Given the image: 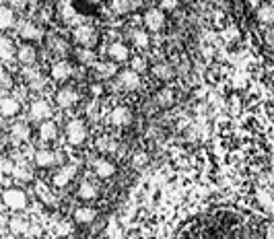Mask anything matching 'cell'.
I'll list each match as a JSON object with an SVG mask.
<instances>
[{
  "label": "cell",
  "instance_id": "6da1fadb",
  "mask_svg": "<svg viewBox=\"0 0 274 239\" xmlns=\"http://www.w3.org/2000/svg\"><path fill=\"white\" fill-rule=\"evenodd\" d=\"M64 132H66V140L71 146H83L89 138V128H87L85 120H81V118H73L66 124Z\"/></svg>",
  "mask_w": 274,
  "mask_h": 239
},
{
  "label": "cell",
  "instance_id": "7a4b0ae2",
  "mask_svg": "<svg viewBox=\"0 0 274 239\" xmlns=\"http://www.w3.org/2000/svg\"><path fill=\"white\" fill-rule=\"evenodd\" d=\"M3 200L7 204V208L15 210V212H23L27 206H29V196H27V192L23 190L21 186H11L5 190L3 194Z\"/></svg>",
  "mask_w": 274,
  "mask_h": 239
},
{
  "label": "cell",
  "instance_id": "3957f363",
  "mask_svg": "<svg viewBox=\"0 0 274 239\" xmlns=\"http://www.w3.org/2000/svg\"><path fill=\"white\" fill-rule=\"evenodd\" d=\"M73 37H75V41L79 43L81 48H93V46H97V41H99L97 29L93 25H87V23H79L73 29Z\"/></svg>",
  "mask_w": 274,
  "mask_h": 239
},
{
  "label": "cell",
  "instance_id": "277c9868",
  "mask_svg": "<svg viewBox=\"0 0 274 239\" xmlns=\"http://www.w3.org/2000/svg\"><path fill=\"white\" fill-rule=\"evenodd\" d=\"M145 27L151 33H159L165 27V11L163 9H149L145 13Z\"/></svg>",
  "mask_w": 274,
  "mask_h": 239
},
{
  "label": "cell",
  "instance_id": "5b68a950",
  "mask_svg": "<svg viewBox=\"0 0 274 239\" xmlns=\"http://www.w3.org/2000/svg\"><path fill=\"white\" fill-rule=\"evenodd\" d=\"M60 161H62V157L52 148H39V150H35V155H33V163L37 167H41V169H52Z\"/></svg>",
  "mask_w": 274,
  "mask_h": 239
},
{
  "label": "cell",
  "instance_id": "8992f818",
  "mask_svg": "<svg viewBox=\"0 0 274 239\" xmlns=\"http://www.w3.org/2000/svg\"><path fill=\"white\" fill-rule=\"evenodd\" d=\"M75 74V66L71 62H68L66 58H60L52 64V68H50V76L56 81V83H66L68 78H71Z\"/></svg>",
  "mask_w": 274,
  "mask_h": 239
},
{
  "label": "cell",
  "instance_id": "52a82bcc",
  "mask_svg": "<svg viewBox=\"0 0 274 239\" xmlns=\"http://www.w3.org/2000/svg\"><path fill=\"white\" fill-rule=\"evenodd\" d=\"M79 101V91L75 87H60L54 95V103L58 107H73Z\"/></svg>",
  "mask_w": 274,
  "mask_h": 239
},
{
  "label": "cell",
  "instance_id": "ba28073f",
  "mask_svg": "<svg viewBox=\"0 0 274 239\" xmlns=\"http://www.w3.org/2000/svg\"><path fill=\"white\" fill-rule=\"evenodd\" d=\"M116 78H118V85L122 87L124 91H136L141 87V72H136L132 68L120 70V74Z\"/></svg>",
  "mask_w": 274,
  "mask_h": 239
},
{
  "label": "cell",
  "instance_id": "9c48e42d",
  "mask_svg": "<svg viewBox=\"0 0 274 239\" xmlns=\"http://www.w3.org/2000/svg\"><path fill=\"white\" fill-rule=\"evenodd\" d=\"M107 60L116 62V64H122V62H128L130 60V50L124 41H111L107 46Z\"/></svg>",
  "mask_w": 274,
  "mask_h": 239
},
{
  "label": "cell",
  "instance_id": "30bf717a",
  "mask_svg": "<svg viewBox=\"0 0 274 239\" xmlns=\"http://www.w3.org/2000/svg\"><path fill=\"white\" fill-rule=\"evenodd\" d=\"M29 116L31 120L43 122V120H50L52 118V107L45 99H33L29 105Z\"/></svg>",
  "mask_w": 274,
  "mask_h": 239
},
{
  "label": "cell",
  "instance_id": "8fae6325",
  "mask_svg": "<svg viewBox=\"0 0 274 239\" xmlns=\"http://www.w3.org/2000/svg\"><path fill=\"white\" fill-rule=\"evenodd\" d=\"M17 60H19V64H23V66H33V64L37 62V48L29 41L21 43L19 50H17Z\"/></svg>",
  "mask_w": 274,
  "mask_h": 239
},
{
  "label": "cell",
  "instance_id": "7c38bea8",
  "mask_svg": "<svg viewBox=\"0 0 274 239\" xmlns=\"http://www.w3.org/2000/svg\"><path fill=\"white\" fill-rule=\"evenodd\" d=\"M19 112H21V101L15 95L0 97V114H3V118H17Z\"/></svg>",
  "mask_w": 274,
  "mask_h": 239
},
{
  "label": "cell",
  "instance_id": "4fadbf2b",
  "mask_svg": "<svg viewBox=\"0 0 274 239\" xmlns=\"http://www.w3.org/2000/svg\"><path fill=\"white\" fill-rule=\"evenodd\" d=\"M19 35L31 43V41H39L43 37V29L35 23V21H23V25L19 29Z\"/></svg>",
  "mask_w": 274,
  "mask_h": 239
},
{
  "label": "cell",
  "instance_id": "5bb4252c",
  "mask_svg": "<svg viewBox=\"0 0 274 239\" xmlns=\"http://www.w3.org/2000/svg\"><path fill=\"white\" fill-rule=\"evenodd\" d=\"M73 219H75L77 225H91V223L97 219V208L87 206V204L77 206L75 212H73Z\"/></svg>",
  "mask_w": 274,
  "mask_h": 239
},
{
  "label": "cell",
  "instance_id": "9a60e30c",
  "mask_svg": "<svg viewBox=\"0 0 274 239\" xmlns=\"http://www.w3.org/2000/svg\"><path fill=\"white\" fill-rule=\"evenodd\" d=\"M93 171L99 180H109V178L116 176V165H113L109 159L99 157V159L93 161Z\"/></svg>",
  "mask_w": 274,
  "mask_h": 239
},
{
  "label": "cell",
  "instance_id": "2e32d148",
  "mask_svg": "<svg viewBox=\"0 0 274 239\" xmlns=\"http://www.w3.org/2000/svg\"><path fill=\"white\" fill-rule=\"evenodd\" d=\"M37 134H39L41 142H54V140L58 138V124H56L54 120H43V122H39Z\"/></svg>",
  "mask_w": 274,
  "mask_h": 239
},
{
  "label": "cell",
  "instance_id": "e0dca14e",
  "mask_svg": "<svg viewBox=\"0 0 274 239\" xmlns=\"http://www.w3.org/2000/svg\"><path fill=\"white\" fill-rule=\"evenodd\" d=\"M77 176V165H62L58 171H56V176H54V186L56 188H64L68 186Z\"/></svg>",
  "mask_w": 274,
  "mask_h": 239
},
{
  "label": "cell",
  "instance_id": "ac0fdd59",
  "mask_svg": "<svg viewBox=\"0 0 274 239\" xmlns=\"http://www.w3.org/2000/svg\"><path fill=\"white\" fill-rule=\"evenodd\" d=\"M130 122H132L130 107L118 105V107H113V110H111V114H109V124H113V126H128Z\"/></svg>",
  "mask_w": 274,
  "mask_h": 239
},
{
  "label": "cell",
  "instance_id": "d6986e66",
  "mask_svg": "<svg viewBox=\"0 0 274 239\" xmlns=\"http://www.w3.org/2000/svg\"><path fill=\"white\" fill-rule=\"evenodd\" d=\"M143 7V0H111V11L116 15H128Z\"/></svg>",
  "mask_w": 274,
  "mask_h": 239
},
{
  "label": "cell",
  "instance_id": "ffe728a7",
  "mask_svg": "<svg viewBox=\"0 0 274 239\" xmlns=\"http://www.w3.org/2000/svg\"><path fill=\"white\" fill-rule=\"evenodd\" d=\"M120 72H118V64L116 62H111V60H107V62H99L97 66H95V76L99 78V81H109V78H116Z\"/></svg>",
  "mask_w": 274,
  "mask_h": 239
},
{
  "label": "cell",
  "instance_id": "44dd1931",
  "mask_svg": "<svg viewBox=\"0 0 274 239\" xmlns=\"http://www.w3.org/2000/svg\"><path fill=\"white\" fill-rule=\"evenodd\" d=\"M58 15H60V19L64 21V23H75V21H79V13H77V9H75V5L71 3V0H60Z\"/></svg>",
  "mask_w": 274,
  "mask_h": 239
},
{
  "label": "cell",
  "instance_id": "7402d4cb",
  "mask_svg": "<svg viewBox=\"0 0 274 239\" xmlns=\"http://www.w3.org/2000/svg\"><path fill=\"white\" fill-rule=\"evenodd\" d=\"M48 50L60 58H64L68 54V50H71V46H68V41L60 35H50L48 37Z\"/></svg>",
  "mask_w": 274,
  "mask_h": 239
},
{
  "label": "cell",
  "instance_id": "603a6c76",
  "mask_svg": "<svg viewBox=\"0 0 274 239\" xmlns=\"http://www.w3.org/2000/svg\"><path fill=\"white\" fill-rule=\"evenodd\" d=\"M77 196L83 202H91V200H95L99 196V188L95 184H91V182H81V186L77 190Z\"/></svg>",
  "mask_w": 274,
  "mask_h": 239
},
{
  "label": "cell",
  "instance_id": "cb8c5ba5",
  "mask_svg": "<svg viewBox=\"0 0 274 239\" xmlns=\"http://www.w3.org/2000/svg\"><path fill=\"white\" fill-rule=\"evenodd\" d=\"M151 72H153V76L155 78H159V81H171L173 76H175V70H173V66L171 64H167V62H157L155 66L151 68Z\"/></svg>",
  "mask_w": 274,
  "mask_h": 239
},
{
  "label": "cell",
  "instance_id": "d4e9b609",
  "mask_svg": "<svg viewBox=\"0 0 274 239\" xmlns=\"http://www.w3.org/2000/svg\"><path fill=\"white\" fill-rule=\"evenodd\" d=\"M15 23H17V13H15V9L9 7V5H5L3 9H0V29L9 31L11 27H15Z\"/></svg>",
  "mask_w": 274,
  "mask_h": 239
},
{
  "label": "cell",
  "instance_id": "484cf974",
  "mask_svg": "<svg viewBox=\"0 0 274 239\" xmlns=\"http://www.w3.org/2000/svg\"><path fill=\"white\" fill-rule=\"evenodd\" d=\"M256 19L260 21V25L274 27V5H260L256 11Z\"/></svg>",
  "mask_w": 274,
  "mask_h": 239
},
{
  "label": "cell",
  "instance_id": "4316f807",
  "mask_svg": "<svg viewBox=\"0 0 274 239\" xmlns=\"http://www.w3.org/2000/svg\"><path fill=\"white\" fill-rule=\"evenodd\" d=\"M17 46H15V41L11 37H3L0 39V56H3L5 62H11L13 58H17Z\"/></svg>",
  "mask_w": 274,
  "mask_h": 239
},
{
  "label": "cell",
  "instance_id": "83f0119b",
  "mask_svg": "<svg viewBox=\"0 0 274 239\" xmlns=\"http://www.w3.org/2000/svg\"><path fill=\"white\" fill-rule=\"evenodd\" d=\"M130 39L136 48H141V50H147L151 46V37H149V31L147 29H132L130 33Z\"/></svg>",
  "mask_w": 274,
  "mask_h": 239
},
{
  "label": "cell",
  "instance_id": "f1b7e54d",
  "mask_svg": "<svg viewBox=\"0 0 274 239\" xmlns=\"http://www.w3.org/2000/svg\"><path fill=\"white\" fill-rule=\"evenodd\" d=\"M29 227H31V223H27L23 216H13V219L9 221V229H11L13 235H27Z\"/></svg>",
  "mask_w": 274,
  "mask_h": 239
},
{
  "label": "cell",
  "instance_id": "f546056e",
  "mask_svg": "<svg viewBox=\"0 0 274 239\" xmlns=\"http://www.w3.org/2000/svg\"><path fill=\"white\" fill-rule=\"evenodd\" d=\"M11 134L19 140H27L31 136V128H29L27 122H15L13 128H11Z\"/></svg>",
  "mask_w": 274,
  "mask_h": 239
},
{
  "label": "cell",
  "instance_id": "4dcf8cb0",
  "mask_svg": "<svg viewBox=\"0 0 274 239\" xmlns=\"http://www.w3.org/2000/svg\"><path fill=\"white\" fill-rule=\"evenodd\" d=\"M173 101H175V95H173V91L169 89V87H163V89L157 93V103L161 107H169Z\"/></svg>",
  "mask_w": 274,
  "mask_h": 239
},
{
  "label": "cell",
  "instance_id": "1f68e13d",
  "mask_svg": "<svg viewBox=\"0 0 274 239\" xmlns=\"http://www.w3.org/2000/svg\"><path fill=\"white\" fill-rule=\"evenodd\" d=\"M77 58H79V62H83V64H93V62L97 60L95 52L91 50V48H79V52H77Z\"/></svg>",
  "mask_w": 274,
  "mask_h": 239
},
{
  "label": "cell",
  "instance_id": "d6a6232c",
  "mask_svg": "<svg viewBox=\"0 0 274 239\" xmlns=\"http://www.w3.org/2000/svg\"><path fill=\"white\" fill-rule=\"evenodd\" d=\"M130 68L136 70V72H145V70H149V62H147L145 56H132V60H130Z\"/></svg>",
  "mask_w": 274,
  "mask_h": 239
},
{
  "label": "cell",
  "instance_id": "836d02e7",
  "mask_svg": "<svg viewBox=\"0 0 274 239\" xmlns=\"http://www.w3.org/2000/svg\"><path fill=\"white\" fill-rule=\"evenodd\" d=\"M13 176H15V178H19V180H25V182H27V180H31V173L27 171V167H21V165H17V167H15Z\"/></svg>",
  "mask_w": 274,
  "mask_h": 239
},
{
  "label": "cell",
  "instance_id": "e575fe53",
  "mask_svg": "<svg viewBox=\"0 0 274 239\" xmlns=\"http://www.w3.org/2000/svg\"><path fill=\"white\" fill-rule=\"evenodd\" d=\"M11 87H13V78L9 70H3V89H11Z\"/></svg>",
  "mask_w": 274,
  "mask_h": 239
},
{
  "label": "cell",
  "instance_id": "d590c367",
  "mask_svg": "<svg viewBox=\"0 0 274 239\" xmlns=\"http://www.w3.org/2000/svg\"><path fill=\"white\" fill-rule=\"evenodd\" d=\"M39 233H41V227H39V225H31L29 231H27L29 237H39Z\"/></svg>",
  "mask_w": 274,
  "mask_h": 239
},
{
  "label": "cell",
  "instance_id": "8d00e7d4",
  "mask_svg": "<svg viewBox=\"0 0 274 239\" xmlns=\"http://www.w3.org/2000/svg\"><path fill=\"white\" fill-rule=\"evenodd\" d=\"M9 3H11L13 9H23V7L27 5V0H9Z\"/></svg>",
  "mask_w": 274,
  "mask_h": 239
},
{
  "label": "cell",
  "instance_id": "74e56055",
  "mask_svg": "<svg viewBox=\"0 0 274 239\" xmlns=\"http://www.w3.org/2000/svg\"><path fill=\"white\" fill-rule=\"evenodd\" d=\"M266 39H268V43H270V46L274 48V27L268 31V35H266Z\"/></svg>",
  "mask_w": 274,
  "mask_h": 239
},
{
  "label": "cell",
  "instance_id": "f35d334b",
  "mask_svg": "<svg viewBox=\"0 0 274 239\" xmlns=\"http://www.w3.org/2000/svg\"><path fill=\"white\" fill-rule=\"evenodd\" d=\"M93 3H101V0H93Z\"/></svg>",
  "mask_w": 274,
  "mask_h": 239
},
{
  "label": "cell",
  "instance_id": "ab89813d",
  "mask_svg": "<svg viewBox=\"0 0 274 239\" xmlns=\"http://www.w3.org/2000/svg\"><path fill=\"white\" fill-rule=\"evenodd\" d=\"M41 3H45V0H41Z\"/></svg>",
  "mask_w": 274,
  "mask_h": 239
}]
</instances>
